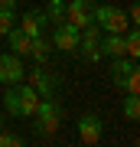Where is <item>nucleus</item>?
<instances>
[{
    "label": "nucleus",
    "mask_w": 140,
    "mask_h": 147,
    "mask_svg": "<svg viewBox=\"0 0 140 147\" xmlns=\"http://www.w3.org/2000/svg\"><path fill=\"white\" fill-rule=\"evenodd\" d=\"M33 118H36V131L42 137H52L59 131V124H62V105H59V98L56 95H42Z\"/></svg>",
    "instance_id": "nucleus-1"
},
{
    "label": "nucleus",
    "mask_w": 140,
    "mask_h": 147,
    "mask_svg": "<svg viewBox=\"0 0 140 147\" xmlns=\"http://www.w3.org/2000/svg\"><path fill=\"white\" fill-rule=\"evenodd\" d=\"M91 20L98 23L104 33H124V30L130 26L127 13L117 10V7H111V3H98V7H91Z\"/></svg>",
    "instance_id": "nucleus-2"
},
{
    "label": "nucleus",
    "mask_w": 140,
    "mask_h": 147,
    "mask_svg": "<svg viewBox=\"0 0 140 147\" xmlns=\"http://www.w3.org/2000/svg\"><path fill=\"white\" fill-rule=\"evenodd\" d=\"M101 36H104V30L91 20L88 26H82V36H78V49L75 53L82 59H88V62H98L101 59Z\"/></svg>",
    "instance_id": "nucleus-3"
},
{
    "label": "nucleus",
    "mask_w": 140,
    "mask_h": 147,
    "mask_svg": "<svg viewBox=\"0 0 140 147\" xmlns=\"http://www.w3.org/2000/svg\"><path fill=\"white\" fill-rule=\"evenodd\" d=\"M78 36H82V30H78V26H72L68 20L56 23V33H52V49L75 53V49H78Z\"/></svg>",
    "instance_id": "nucleus-4"
},
{
    "label": "nucleus",
    "mask_w": 140,
    "mask_h": 147,
    "mask_svg": "<svg viewBox=\"0 0 140 147\" xmlns=\"http://www.w3.org/2000/svg\"><path fill=\"white\" fill-rule=\"evenodd\" d=\"M23 79H26L23 59L13 56V53H3V56H0V85H16V82H23Z\"/></svg>",
    "instance_id": "nucleus-5"
},
{
    "label": "nucleus",
    "mask_w": 140,
    "mask_h": 147,
    "mask_svg": "<svg viewBox=\"0 0 140 147\" xmlns=\"http://www.w3.org/2000/svg\"><path fill=\"white\" fill-rule=\"evenodd\" d=\"M75 131H78V141L82 144H98L101 134H104V121L98 115H82L75 121Z\"/></svg>",
    "instance_id": "nucleus-6"
},
{
    "label": "nucleus",
    "mask_w": 140,
    "mask_h": 147,
    "mask_svg": "<svg viewBox=\"0 0 140 147\" xmlns=\"http://www.w3.org/2000/svg\"><path fill=\"white\" fill-rule=\"evenodd\" d=\"M46 26H49V16H46V10H26L20 20H16V30H23L26 36H42L46 33Z\"/></svg>",
    "instance_id": "nucleus-7"
},
{
    "label": "nucleus",
    "mask_w": 140,
    "mask_h": 147,
    "mask_svg": "<svg viewBox=\"0 0 140 147\" xmlns=\"http://www.w3.org/2000/svg\"><path fill=\"white\" fill-rule=\"evenodd\" d=\"M65 20L72 23V26H88L91 23V0H68L65 3Z\"/></svg>",
    "instance_id": "nucleus-8"
},
{
    "label": "nucleus",
    "mask_w": 140,
    "mask_h": 147,
    "mask_svg": "<svg viewBox=\"0 0 140 147\" xmlns=\"http://www.w3.org/2000/svg\"><path fill=\"white\" fill-rule=\"evenodd\" d=\"M16 92H20V118H33L39 108V98L42 95L33 88L29 82H16Z\"/></svg>",
    "instance_id": "nucleus-9"
},
{
    "label": "nucleus",
    "mask_w": 140,
    "mask_h": 147,
    "mask_svg": "<svg viewBox=\"0 0 140 147\" xmlns=\"http://www.w3.org/2000/svg\"><path fill=\"white\" fill-rule=\"evenodd\" d=\"M23 82H29L39 95H56V79L42 69V62H39L36 69H26V79H23Z\"/></svg>",
    "instance_id": "nucleus-10"
},
{
    "label": "nucleus",
    "mask_w": 140,
    "mask_h": 147,
    "mask_svg": "<svg viewBox=\"0 0 140 147\" xmlns=\"http://www.w3.org/2000/svg\"><path fill=\"white\" fill-rule=\"evenodd\" d=\"M101 56H108V59L127 56V46H124V33H104V36H101Z\"/></svg>",
    "instance_id": "nucleus-11"
},
{
    "label": "nucleus",
    "mask_w": 140,
    "mask_h": 147,
    "mask_svg": "<svg viewBox=\"0 0 140 147\" xmlns=\"http://www.w3.org/2000/svg\"><path fill=\"white\" fill-rule=\"evenodd\" d=\"M134 69H137V59H130V56H117V59H111V82L121 88V85H124V79L134 72Z\"/></svg>",
    "instance_id": "nucleus-12"
},
{
    "label": "nucleus",
    "mask_w": 140,
    "mask_h": 147,
    "mask_svg": "<svg viewBox=\"0 0 140 147\" xmlns=\"http://www.w3.org/2000/svg\"><path fill=\"white\" fill-rule=\"evenodd\" d=\"M7 42H10V53H13V56H20V59H23V56H29V42H33V39L26 36L23 30H16V26H13L10 33H7Z\"/></svg>",
    "instance_id": "nucleus-13"
},
{
    "label": "nucleus",
    "mask_w": 140,
    "mask_h": 147,
    "mask_svg": "<svg viewBox=\"0 0 140 147\" xmlns=\"http://www.w3.org/2000/svg\"><path fill=\"white\" fill-rule=\"evenodd\" d=\"M29 56L36 59V62H49V56H52V42L46 36H33L29 42Z\"/></svg>",
    "instance_id": "nucleus-14"
},
{
    "label": "nucleus",
    "mask_w": 140,
    "mask_h": 147,
    "mask_svg": "<svg viewBox=\"0 0 140 147\" xmlns=\"http://www.w3.org/2000/svg\"><path fill=\"white\" fill-rule=\"evenodd\" d=\"M3 111L10 118H20V92H16V85H7V92H3Z\"/></svg>",
    "instance_id": "nucleus-15"
},
{
    "label": "nucleus",
    "mask_w": 140,
    "mask_h": 147,
    "mask_svg": "<svg viewBox=\"0 0 140 147\" xmlns=\"http://www.w3.org/2000/svg\"><path fill=\"white\" fill-rule=\"evenodd\" d=\"M46 16H49V23H62L65 20V0H49Z\"/></svg>",
    "instance_id": "nucleus-16"
},
{
    "label": "nucleus",
    "mask_w": 140,
    "mask_h": 147,
    "mask_svg": "<svg viewBox=\"0 0 140 147\" xmlns=\"http://www.w3.org/2000/svg\"><path fill=\"white\" fill-rule=\"evenodd\" d=\"M124 118L127 121H137L140 118V98H137V95H127V98H124Z\"/></svg>",
    "instance_id": "nucleus-17"
},
{
    "label": "nucleus",
    "mask_w": 140,
    "mask_h": 147,
    "mask_svg": "<svg viewBox=\"0 0 140 147\" xmlns=\"http://www.w3.org/2000/svg\"><path fill=\"white\" fill-rule=\"evenodd\" d=\"M121 92H124V95H140V72H137V69H134V72L127 75V79H124Z\"/></svg>",
    "instance_id": "nucleus-18"
},
{
    "label": "nucleus",
    "mask_w": 140,
    "mask_h": 147,
    "mask_svg": "<svg viewBox=\"0 0 140 147\" xmlns=\"http://www.w3.org/2000/svg\"><path fill=\"white\" fill-rule=\"evenodd\" d=\"M16 26V10H0V36H7Z\"/></svg>",
    "instance_id": "nucleus-19"
},
{
    "label": "nucleus",
    "mask_w": 140,
    "mask_h": 147,
    "mask_svg": "<svg viewBox=\"0 0 140 147\" xmlns=\"http://www.w3.org/2000/svg\"><path fill=\"white\" fill-rule=\"evenodd\" d=\"M20 144V137L10 134V131H0V147H16Z\"/></svg>",
    "instance_id": "nucleus-20"
},
{
    "label": "nucleus",
    "mask_w": 140,
    "mask_h": 147,
    "mask_svg": "<svg viewBox=\"0 0 140 147\" xmlns=\"http://www.w3.org/2000/svg\"><path fill=\"white\" fill-rule=\"evenodd\" d=\"M127 20H130V23H140V7H137V3L127 10Z\"/></svg>",
    "instance_id": "nucleus-21"
},
{
    "label": "nucleus",
    "mask_w": 140,
    "mask_h": 147,
    "mask_svg": "<svg viewBox=\"0 0 140 147\" xmlns=\"http://www.w3.org/2000/svg\"><path fill=\"white\" fill-rule=\"evenodd\" d=\"M0 10H16V0H0Z\"/></svg>",
    "instance_id": "nucleus-22"
},
{
    "label": "nucleus",
    "mask_w": 140,
    "mask_h": 147,
    "mask_svg": "<svg viewBox=\"0 0 140 147\" xmlns=\"http://www.w3.org/2000/svg\"><path fill=\"white\" fill-rule=\"evenodd\" d=\"M0 131H3V121H0Z\"/></svg>",
    "instance_id": "nucleus-23"
}]
</instances>
